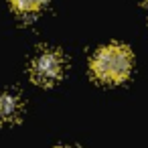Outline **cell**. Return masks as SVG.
I'll list each match as a JSON object with an SVG mask.
<instances>
[{
  "label": "cell",
  "mask_w": 148,
  "mask_h": 148,
  "mask_svg": "<svg viewBox=\"0 0 148 148\" xmlns=\"http://www.w3.org/2000/svg\"><path fill=\"white\" fill-rule=\"evenodd\" d=\"M132 71V53L124 45H106L91 57V73L101 83H120Z\"/></svg>",
  "instance_id": "1"
},
{
  "label": "cell",
  "mask_w": 148,
  "mask_h": 148,
  "mask_svg": "<svg viewBox=\"0 0 148 148\" xmlns=\"http://www.w3.org/2000/svg\"><path fill=\"white\" fill-rule=\"evenodd\" d=\"M63 69H65V61H63L61 53L55 51V49H45V51H41L33 59V63H31V77L39 85L47 87V85H53L55 81L61 79Z\"/></svg>",
  "instance_id": "2"
},
{
  "label": "cell",
  "mask_w": 148,
  "mask_h": 148,
  "mask_svg": "<svg viewBox=\"0 0 148 148\" xmlns=\"http://www.w3.org/2000/svg\"><path fill=\"white\" fill-rule=\"evenodd\" d=\"M21 97L10 91H0V122H14L21 118Z\"/></svg>",
  "instance_id": "3"
},
{
  "label": "cell",
  "mask_w": 148,
  "mask_h": 148,
  "mask_svg": "<svg viewBox=\"0 0 148 148\" xmlns=\"http://www.w3.org/2000/svg\"><path fill=\"white\" fill-rule=\"evenodd\" d=\"M10 2H12V8H14L18 14L31 16V14H37V12L45 6L47 0H10Z\"/></svg>",
  "instance_id": "4"
},
{
  "label": "cell",
  "mask_w": 148,
  "mask_h": 148,
  "mask_svg": "<svg viewBox=\"0 0 148 148\" xmlns=\"http://www.w3.org/2000/svg\"><path fill=\"white\" fill-rule=\"evenodd\" d=\"M59 148H65V146H59Z\"/></svg>",
  "instance_id": "5"
},
{
  "label": "cell",
  "mask_w": 148,
  "mask_h": 148,
  "mask_svg": "<svg viewBox=\"0 0 148 148\" xmlns=\"http://www.w3.org/2000/svg\"><path fill=\"white\" fill-rule=\"evenodd\" d=\"M146 2H148V0H146Z\"/></svg>",
  "instance_id": "6"
}]
</instances>
